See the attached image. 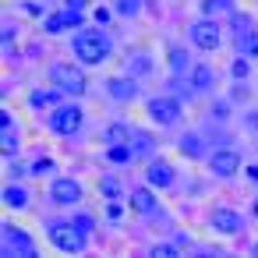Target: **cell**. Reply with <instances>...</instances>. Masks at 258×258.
Here are the masks:
<instances>
[{"label":"cell","mask_w":258,"mask_h":258,"mask_svg":"<svg viewBox=\"0 0 258 258\" xmlns=\"http://www.w3.org/2000/svg\"><path fill=\"white\" fill-rule=\"evenodd\" d=\"M71 50H75V57H78L82 64H99V60L110 57L113 43H110L106 32H99V29H85V32H78V39L71 43Z\"/></svg>","instance_id":"cell-1"},{"label":"cell","mask_w":258,"mask_h":258,"mask_svg":"<svg viewBox=\"0 0 258 258\" xmlns=\"http://www.w3.org/2000/svg\"><path fill=\"white\" fill-rule=\"evenodd\" d=\"M46 233H50V244H53V247H60V251H68V254L85 251V233L75 226V219H71V223L53 219V223L46 226Z\"/></svg>","instance_id":"cell-2"},{"label":"cell","mask_w":258,"mask_h":258,"mask_svg":"<svg viewBox=\"0 0 258 258\" xmlns=\"http://www.w3.org/2000/svg\"><path fill=\"white\" fill-rule=\"evenodd\" d=\"M4 254L8 258H36L39 251H36V240L25 233V230H18V226H11V223H4Z\"/></svg>","instance_id":"cell-3"},{"label":"cell","mask_w":258,"mask_h":258,"mask_svg":"<svg viewBox=\"0 0 258 258\" xmlns=\"http://www.w3.org/2000/svg\"><path fill=\"white\" fill-rule=\"evenodd\" d=\"M50 82L60 92H82L85 89V71L78 64H53L50 68Z\"/></svg>","instance_id":"cell-4"},{"label":"cell","mask_w":258,"mask_h":258,"mask_svg":"<svg viewBox=\"0 0 258 258\" xmlns=\"http://www.w3.org/2000/svg\"><path fill=\"white\" fill-rule=\"evenodd\" d=\"M187 32H191V43H195L198 50H216V46L223 43V29H219V22H212V18L195 22Z\"/></svg>","instance_id":"cell-5"},{"label":"cell","mask_w":258,"mask_h":258,"mask_svg":"<svg viewBox=\"0 0 258 258\" xmlns=\"http://www.w3.org/2000/svg\"><path fill=\"white\" fill-rule=\"evenodd\" d=\"M149 117L156 120V124H163V127H173L177 120H180V103L177 99H170V96H156V99H149Z\"/></svg>","instance_id":"cell-6"},{"label":"cell","mask_w":258,"mask_h":258,"mask_svg":"<svg viewBox=\"0 0 258 258\" xmlns=\"http://www.w3.org/2000/svg\"><path fill=\"white\" fill-rule=\"evenodd\" d=\"M82 127V106H53L50 113V131L57 135H75Z\"/></svg>","instance_id":"cell-7"},{"label":"cell","mask_w":258,"mask_h":258,"mask_svg":"<svg viewBox=\"0 0 258 258\" xmlns=\"http://www.w3.org/2000/svg\"><path fill=\"white\" fill-rule=\"evenodd\" d=\"M209 226H212L216 233H223V237H237L240 226H244V219H240V212H233V209H216V212L209 216Z\"/></svg>","instance_id":"cell-8"},{"label":"cell","mask_w":258,"mask_h":258,"mask_svg":"<svg viewBox=\"0 0 258 258\" xmlns=\"http://www.w3.org/2000/svg\"><path fill=\"white\" fill-rule=\"evenodd\" d=\"M209 166H212L216 177H233V173L240 170V156H237L233 149H219V152H212Z\"/></svg>","instance_id":"cell-9"},{"label":"cell","mask_w":258,"mask_h":258,"mask_svg":"<svg viewBox=\"0 0 258 258\" xmlns=\"http://www.w3.org/2000/svg\"><path fill=\"white\" fill-rule=\"evenodd\" d=\"M78 198H82V184L78 180H71V177L53 180V202L57 205H78Z\"/></svg>","instance_id":"cell-10"},{"label":"cell","mask_w":258,"mask_h":258,"mask_svg":"<svg viewBox=\"0 0 258 258\" xmlns=\"http://www.w3.org/2000/svg\"><path fill=\"white\" fill-rule=\"evenodd\" d=\"M145 177H149L152 187H170V184H173V166L163 163V159H152L149 170H145Z\"/></svg>","instance_id":"cell-11"},{"label":"cell","mask_w":258,"mask_h":258,"mask_svg":"<svg viewBox=\"0 0 258 258\" xmlns=\"http://www.w3.org/2000/svg\"><path fill=\"white\" fill-rule=\"evenodd\" d=\"M0 145H4V152H8V156L18 149V127H15V120H11V113H8V110L0 113Z\"/></svg>","instance_id":"cell-12"},{"label":"cell","mask_w":258,"mask_h":258,"mask_svg":"<svg viewBox=\"0 0 258 258\" xmlns=\"http://www.w3.org/2000/svg\"><path fill=\"white\" fill-rule=\"evenodd\" d=\"M191 85H195V92H209V89L216 85V71H212V68H205V64L191 68Z\"/></svg>","instance_id":"cell-13"},{"label":"cell","mask_w":258,"mask_h":258,"mask_svg":"<svg viewBox=\"0 0 258 258\" xmlns=\"http://www.w3.org/2000/svg\"><path fill=\"white\" fill-rule=\"evenodd\" d=\"M131 209H135V212H142V216H152L159 205H156L152 191H145V187H135V195H131Z\"/></svg>","instance_id":"cell-14"},{"label":"cell","mask_w":258,"mask_h":258,"mask_svg":"<svg viewBox=\"0 0 258 258\" xmlns=\"http://www.w3.org/2000/svg\"><path fill=\"white\" fill-rule=\"evenodd\" d=\"M4 205H8V209H25V205H29V187L8 184V187H4Z\"/></svg>","instance_id":"cell-15"},{"label":"cell","mask_w":258,"mask_h":258,"mask_svg":"<svg viewBox=\"0 0 258 258\" xmlns=\"http://www.w3.org/2000/svg\"><path fill=\"white\" fill-rule=\"evenodd\" d=\"M135 92H138V85H135L131 78H113V82H110V96H113V99H120V103L135 99Z\"/></svg>","instance_id":"cell-16"},{"label":"cell","mask_w":258,"mask_h":258,"mask_svg":"<svg viewBox=\"0 0 258 258\" xmlns=\"http://www.w3.org/2000/svg\"><path fill=\"white\" fill-rule=\"evenodd\" d=\"M131 149H135V156H152V149H156V142H152V135L149 131H131Z\"/></svg>","instance_id":"cell-17"},{"label":"cell","mask_w":258,"mask_h":258,"mask_svg":"<svg viewBox=\"0 0 258 258\" xmlns=\"http://www.w3.org/2000/svg\"><path fill=\"white\" fill-rule=\"evenodd\" d=\"M110 145H131V127L110 124V127H106V149H110Z\"/></svg>","instance_id":"cell-18"},{"label":"cell","mask_w":258,"mask_h":258,"mask_svg":"<svg viewBox=\"0 0 258 258\" xmlns=\"http://www.w3.org/2000/svg\"><path fill=\"white\" fill-rule=\"evenodd\" d=\"M29 103L32 106H60V92L57 89H36Z\"/></svg>","instance_id":"cell-19"},{"label":"cell","mask_w":258,"mask_h":258,"mask_svg":"<svg viewBox=\"0 0 258 258\" xmlns=\"http://www.w3.org/2000/svg\"><path fill=\"white\" fill-rule=\"evenodd\" d=\"M202 11H205V18L230 15V11H233V0H202Z\"/></svg>","instance_id":"cell-20"},{"label":"cell","mask_w":258,"mask_h":258,"mask_svg":"<svg viewBox=\"0 0 258 258\" xmlns=\"http://www.w3.org/2000/svg\"><path fill=\"white\" fill-rule=\"evenodd\" d=\"M230 29H233V36H237V39H244V36H251V32H254V22H251L247 15H233V18H230Z\"/></svg>","instance_id":"cell-21"},{"label":"cell","mask_w":258,"mask_h":258,"mask_svg":"<svg viewBox=\"0 0 258 258\" xmlns=\"http://www.w3.org/2000/svg\"><path fill=\"white\" fill-rule=\"evenodd\" d=\"M237 53H240V57H258V32L237 39Z\"/></svg>","instance_id":"cell-22"},{"label":"cell","mask_w":258,"mask_h":258,"mask_svg":"<svg viewBox=\"0 0 258 258\" xmlns=\"http://www.w3.org/2000/svg\"><path fill=\"white\" fill-rule=\"evenodd\" d=\"M99 191H103V198H106V202H117V198H120V180H117V177H103Z\"/></svg>","instance_id":"cell-23"},{"label":"cell","mask_w":258,"mask_h":258,"mask_svg":"<svg viewBox=\"0 0 258 258\" xmlns=\"http://www.w3.org/2000/svg\"><path fill=\"white\" fill-rule=\"evenodd\" d=\"M180 152L191 156V159L202 156V142H198V135H184V138H180Z\"/></svg>","instance_id":"cell-24"},{"label":"cell","mask_w":258,"mask_h":258,"mask_svg":"<svg viewBox=\"0 0 258 258\" xmlns=\"http://www.w3.org/2000/svg\"><path fill=\"white\" fill-rule=\"evenodd\" d=\"M106 156H110V163H127V159L135 156V149H131V145H110Z\"/></svg>","instance_id":"cell-25"},{"label":"cell","mask_w":258,"mask_h":258,"mask_svg":"<svg viewBox=\"0 0 258 258\" xmlns=\"http://www.w3.org/2000/svg\"><path fill=\"white\" fill-rule=\"evenodd\" d=\"M117 11L131 18V15H138V11H142V4H138V0H117Z\"/></svg>","instance_id":"cell-26"},{"label":"cell","mask_w":258,"mask_h":258,"mask_svg":"<svg viewBox=\"0 0 258 258\" xmlns=\"http://www.w3.org/2000/svg\"><path fill=\"white\" fill-rule=\"evenodd\" d=\"M64 15V25H82V11L78 8H68V11H60Z\"/></svg>","instance_id":"cell-27"},{"label":"cell","mask_w":258,"mask_h":258,"mask_svg":"<svg viewBox=\"0 0 258 258\" xmlns=\"http://www.w3.org/2000/svg\"><path fill=\"white\" fill-rule=\"evenodd\" d=\"M43 25H46V32H60V29H64V15H50Z\"/></svg>","instance_id":"cell-28"},{"label":"cell","mask_w":258,"mask_h":258,"mask_svg":"<svg viewBox=\"0 0 258 258\" xmlns=\"http://www.w3.org/2000/svg\"><path fill=\"white\" fill-rule=\"evenodd\" d=\"M230 75H233V78H244V75H247V57H237L233 68H230Z\"/></svg>","instance_id":"cell-29"},{"label":"cell","mask_w":258,"mask_h":258,"mask_svg":"<svg viewBox=\"0 0 258 258\" xmlns=\"http://www.w3.org/2000/svg\"><path fill=\"white\" fill-rule=\"evenodd\" d=\"M152 258H177V247H170V244H159V247H152Z\"/></svg>","instance_id":"cell-30"},{"label":"cell","mask_w":258,"mask_h":258,"mask_svg":"<svg viewBox=\"0 0 258 258\" xmlns=\"http://www.w3.org/2000/svg\"><path fill=\"white\" fill-rule=\"evenodd\" d=\"M127 68H131V71H149V68H152V64H149V60H145V53H138V60H135V57H131V64H127Z\"/></svg>","instance_id":"cell-31"},{"label":"cell","mask_w":258,"mask_h":258,"mask_svg":"<svg viewBox=\"0 0 258 258\" xmlns=\"http://www.w3.org/2000/svg\"><path fill=\"white\" fill-rule=\"evenodd\" d=\"M75 226H78V230L89 237V230H92V216H75Z\"/></svg>","instance_id":"cell-32"},{"label":"cell","mask_w":258,"mask_h":258,"mask_svg":"<svg viewBox=\"0 0 258 258\" xmlns=\"http://www.w3.org/2000/svg\"><path fill=\"white\" fill-rule=\"evenodd\" d=\"M50 170H53V163H50V159H36V166H32L29 173H50Z\"/></svg>","instance_id":"cell-33"},{"label":"cell","mask_w":258,"mask_h":258,"mask_svg":"<svg viewBox=\"0 0 258 258\" xmlns=\"http://www.w3.org/2000/svg\"><path fill=\"white\" fill-rule=\"evenodd\" d=\"M170 64H173V71H184V53L173 50V53H170Z\"/></svg>","instance_id":"cell-34"},{"label":"cell","mask_w":258,"mask_h":258,"mask_svg":"<svg viewBox=\"0 0 258 258\" xmlns=\"http://www.w3.org/2000/svg\"><path fill=\"white\" fill-rule=\"evenodd\" d=\"M68 8H78V11H82V8H85V0H68Z\"/></svg>","instance_id":"cell-35"},{"label":"cell","mask_w":258,"mask_h":258,"mask_svg":"<svg viewBox=\"0 0 258 258\" xmlns=\"http://www.w3.org/2000/svg\"><path fill=\"white\" fill-rule=\"evenodd\" d=\"M247 177H254V180H258V166H247Z\"/></svg>","instance_id":"cell-36"},{"label":"cell","mask_w":258,"mask_h":258,"mask_svg":"<svg viewBox=\"0 0 258 258\" xmlns=\"http://www.w3.org/2000/svg\"><path fill=\"white\" fill-rule=\"evenodd\" d=\"M254 216H258V202H254Z\"/></svg>","instance_id":"cell-37"},{"label":"cell","mask_w":258,"mask_h":258,"mask_svg":"<svg viewBox=\"0 0 258 258\" xmlns=\"http://www.w3.org/2000/svg\"><path fill=\"white\" fill-rule=\"evenodd\" d=\"M254 254H258V247H254Z\"/></svg>","instance_id":"cell-38"}]
</instances>
